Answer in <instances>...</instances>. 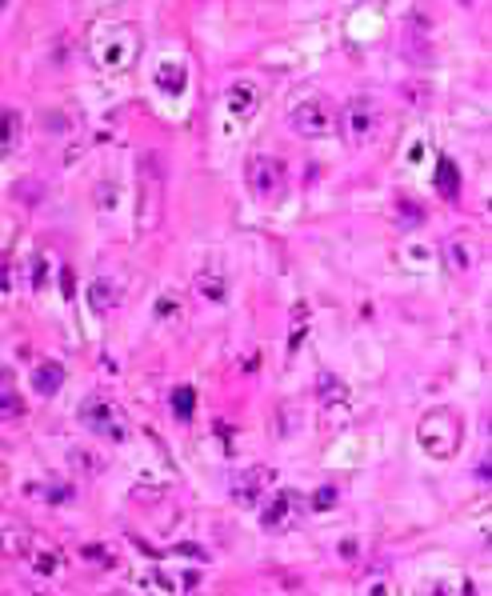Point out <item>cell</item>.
<instances>
[{"instance_id": "11", "label": "cell", "mask_w": 492, "mask_h": 596, "mask_svg": "<svg viewBox=\"0 0 492 596\" xmlns=\"http://www.w3.org/2000/svg\"><path fill=\"white\" fill-rule=\"evenodd\" d=\"M113 304H117V288H113V280L96 276L93 284H89V308H96V312H108Z\"/></svg>"}, {"instance_id": "7", "label": "cell", "mask_w": 492, "mask_h": 596, "mask_svg": "<svg viewBox=\"0 0 492 596\" xmlns=\"http://www.w3.org/2000/svg\"><path fill=\"white\" fill-rule=\"evenodd\" d=\"M272 481V472L268 468H248V472H236L233 477V496L240 501V505H248V508H257L260 505V488Z\"/></svg>"}, {"instance_id": "17", "label": "cell", "mask_w": 492, "mask_h": 596, "mask_svg": "<svg viewBox=\"0 0 492 596\" xmlns=\"http://www.w3.org/2000/svg\"><path fill=\"white\" fill-rule=\"evenodd\" d=\"M308 505L316 508V512H328V508L336 505V488H332V484H325V488H316V492H312V501H308Z\"/></svg>"}, {"instance_id": "20", "label": "cell", "mask_w": 492, "mask_h": 596, "mask_svg": "<svg viewBox=\"0 0 492 596\" xmlns=\"http://www.w3.org/2000/svg\"><path fill=\"white\" fill-rule=\"evenodd\" d=\"M48 501H52V505H65V501H72V488L69 484H52V488H48Z\"/></svg>"}, {"instance_id": "4", "label": "cell", "mask_w": 492, "mask_h": 596, "mask_svg": "<svg viewBox=\"0 0 492 596\" xmlns=\"http://www.w3.org/2000/svg\"><path fill=\"white\" fill-rule=\"evenodd\" d=\"M292 128L301 133V137H325L328 128H332V116H328V104L325 100H301L296 108H292Z\"/></svg>"}, {"instance_id": "13", "label": "cell", "mask_w": 492, "mask_h": 596, "mask_svg": "<svg viewBox=\"0 0 492 596\" xmlns=\"http://www.w3.org/2000/svg\"><path fill=\"white\" fill-rule=\"evenodd\" d=\"M192 409H196V389H188V385L172 389V416L188 420V416H192Z\"/></svg>"}, {"instance_id": "6", "label": "cell", "mask_w": 492, "mask_h": 596, "mask_svg": "<svg viewBox=\"0 0 492 596\" xmlns=\"http://www.w3.org/2000/svg\"><path fill=\"white\" fill-rule=\"evenodd\" d=\"M296 512H301V496L296 492H277L268 505L260 508V520H264V528H284L296 520Z\"/></svg>"}, {"instance_id": "18", "label": "cell", "mask_w": 492, "mask_h": 596, "mask_svg": "<svg viewBox=\"0 0 492 596\" xmlns=\"http://www.w3.org/2000/svg\"><path fill=\"white\" fill-rule=\"evenodd\" d=\"M200 293L209 300H224V280H212V276H200Z\"/></svg>"}, {"instance_id": "12", "label": "cell", "mask_w": 492, "mask_h": 596, "mask_svg": "<svg viewBox=\"0 0 492 596\" xmlns=\"http://www.w3.org/2000/svg\"><path fill=\"white\" fill-rule=\"evenodd\" d=\"M344 400H349L344 380H336L332 372H320V404H344Z\"/></svg>"}, {"instance_id": "5", "label": "cell", "mask_w": 492, "mask_h": 596, "mask_svg": "<svg viewBox=\"0 0 492 596\" xmlns=\"http://www.w3.org/2000/svg\"><path fill=\"white\" fill-rule=\"evenodd\" d=\"M80 420H84L93 433L108 436V440H124V420H117L108 400H84V404H80Z\"/></svg>"}, {"instance_id": "9", "label": "cell", "mask_w": 492, "mask_h": 596, "mask_svg": "<svg viewBox=\"0 0 492 596\" xmlns=\"http://www.w3.org/2000/svg\"><path fill=\"white\" fill-rule=\"evenodd\" d=\"M445 256H448V264H452V273H469L472 264H476L472 244H469V240H460V236H452V240L445 244Z\"/></svg>"}, {"instance_id": "10", "label": "cell", "mask_w": 492, "mask_h": 596, "mask_svg": "<svg viewBox=\"0 0 492 596\" xmlns=\"http://www.w3.org/2000/svg\"><path fill=\"white\" fill-rule=\"evenodd\" d=\"M32 385H36V392H40V396H52V392L65 385V368L48 360V365H40L36 372H32Z\"/></svg>"}, {"instance_id": "15", "label": "cell", "mask_w": 492, "mask_h": 596, "mask_svg": "<svg viewBox=\"0 0 492 596\" xmlns=\"http://www.w3.org/2000/svg\"><path fill=\"white\" fill-rule=\"evenodd\" d=\"M421 220H424V208L417 205V200H400L397 205V225L400 229H417Z\"/></svg>"}, {"instance_id": "19", "label": "cell", "mask_w": 492, "mask_h": 596, "mask_svg": "<svg viewBox=\"0 0 492 596\" xmlns=\"http://www.w3.org/2000/svg\"><path fill=\"white\" fill-rule=\"evenodd\" d=\"M16 124H21V116L8 108V113H4V148H12V144H16Z\"/></svg>"}, {"instance_id": "21", "label": "cell", "mask_w": 492, "mask_h": 596, "mask_svg": "<svg viewBox=\"0 0 492 596\" xmlns=\"http://www.w3.org/2000/svg\"><path fill=\"white\" fill-rule=\"evenodd\" d=\"M172 552H176V556H192V560H209V552L200 549V545H176Z\"/></svg>"}, {"instance_id": "1", "label": "cell", "mask_w": 492, "mask_h": 596, "mask_svg": "<svg viewBox=\"0 0 492 596\" xmlns=\"http://www.w3.org/2000/svg\"><path fill=\"white\" fill-rule=\"evenodd\" d=\"M417 436H421L428 457H452V452L460 448V420H456V413H448V409H436V413H428L421 420Z\"/></svg>"}, {"instance_id": "22", "label": "cell", "mask_w": 492, "mask_h": 596, "mask_svg": "<svg viewBox=\"0 0 492 596\" xmlns=\"http://www.w3.org/2000/svg\"><path fill=\"white\" fill-rule=\"evenodd\" d=\"M4 413H8V416L21 413V404H16V396H12V392H4Z\"/></svg>"}, {"instance_id": "8", "label": "cell", "mask_w": 492, "mask_h": 596, "mask_svg": "<svg viewBox=\"0 0 492 596\" xmlns=\"http://www.w3.org/2000/svg\"><path fill=\"white\" fill-rule=\"evenodd\" d=\"M436 192H441L445 200H456V196H460V168L448 161V157L436 161Z\"/></svg>"}, {"instance_id": "3", "label": "cell", "mask_w": 492, "mask_h": 596, "mask_svg": "<svg viewBox=\"0 0 492 596\" xmlns=\"http://www.w3.org/2000/svg\"><path fill=\"white\" fill-rule=\"evenodd\" d=\"M376 120H380L376 104L364 100V96H356L349 108H344V137H349L352 144H364V140L376 133Z\"/></svg>"}, {"instance_id": "16", "label": "cell", "mask_w": 492, "mask_h": 596, "mask_svg": "<svg viewBox=\"0 0 492 596\" xmlns=\"http://www.w3.org/2000/svg\"><path fill=\"white\" fill-rule=\"evenodd\" d=\"M156 80H161L164 92H180V89H185V69H176V65H164V69L156 72Z\"/></svg>"}, {"instance_id": "2", "label": "cell", "mask_w": 492, "mask_h": 596, "mask_svg": "<svg viewBox=\"0 0 492 596\" xmlns=\"http://www.w3.org/2000/svg\"><path fill=\"white\" fill-rule=\"evenodd\" d=\"M244 176H248V188L257 192L260 200H272V196L284 188V161H281V157L260 152V157H253V161H248Z\"/></svg>"}, {"instance_id": "14", "label": "cell", "mask_w": 492, "mask_h": 596, "mask_svg": "<svg viewBox=\"0 0 492 596\" xmlns=\"http://www.w3.org/2000/svg\"><path fill=\"white\" fill-rule=\"evenodd\" d=\"M229 104H233L236 116H248L257 108V96H253V89H244V84H233V89H229Z\"/></svg>"}]
</instances>
